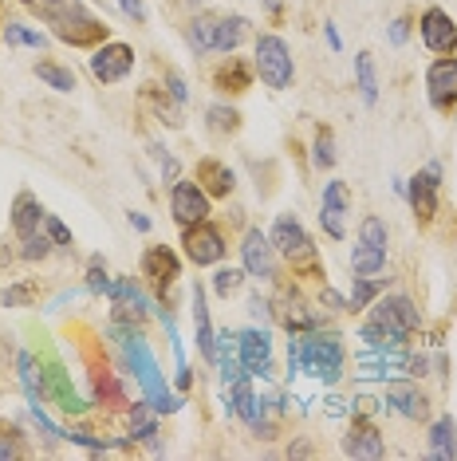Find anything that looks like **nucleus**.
<instances>
[{
    "label": "nucleus",
    "instance_id": "nucleus-34",
    "mask_svg": "<svg viewBox=\"0 0 457 461\" xmlns=\"http://www.w3.org/2000/svg\"><path fill=\"white\" fill-rule=\"evenodd\" d=\"M154 434H158V426H154V414L147 411V406L134 402V411H130V438H134V442H150Z\"/></svg>",
    "mask_w": 457,
    "mask_h": 461
},
{
    "label": "nucleus",
    "instance_id": "nucleus-28",
    "mask_svg": "<svg viewBox=\"0 0 457 461\" xmlns=\"http://www.w3.org/2000/svg\"><path fill=\"white\" fill-rule=\"evenodd\" d=\"M359 339L371 343V348H402V343H407V335H399V331L382 328V323H375V320H367V323H363V331H359Z\"/></svg>",
    "mask_w": 457,
    "mask_h": 461
},
{
    "label": "nucleus",
    "instance_id": "nucleus-10",
    "mask_svg": "<svg viewBox=\"0 0 457 461\" xmlns=\"http://www.w3.org/2000/svg\"><path fill=\"white\" fill-rule=\"evenodd\" d=\"M347 209H351V194H347V182H327L324 185V202H319V225L331 240H343L347 237Z\"/></svg>",
    "mask_w": 457,
    "mask_h": 461
},
{
    "label": "nucleus",
    "instance_id": "nucleus-45",
    "mask_svg": "<svg viewBox=\"0 0 457 461\" xmlns=\"http://www.w3.org/2000/svg\"><path fill=\"white\" fill-rule=\"evenodd\" d=\"M119 8L134 20V24H142V20H147V8H142V0H119Z\"/></svg>",
    "mask_w": 457,
    "mask_h": 461
},
{
    "label": "nucleus",
    "instance_id": "nucleus-33",
    "mask_svg": "<svg viewBox=\"0 0 457 461\" xmlns=\"http://www.w3.org/2000/svg\"><path fill=\"white\" fill-rule=\"evenodd\" d=\"M213 28H217V16H197V20H193L190 44H193L197 56H202V51H213Z\"/></svg>",
    "mask_w": 457,
    "mask_h": 461
},
{
    "label": "nucleus",
    "instance_id": "nucleus-18",
    "mask_svg": "<svg viewBox=\"0 0 457 461\" xmlns=\"http://www.w3.org/2000/svg\"><path fill=\"white\" fill-rule=\"evenodd\" d=\"M343 454H347V457H371V461H379L382 454H387L379 426L367 422V418H355V426H351L347 438H343Z\"/></svg>",
    "mask_w": 457,
    "mask_h": 461
},
{
    "label": "nucleus",
    "instance_id": "nucleus-24",
    "mask_svg": "<svg viewBox=\"0 0 457 461\" xmlns=\"http://www.w3.org/2000/svg\"><path fill=\"white\" fill-rule=\"evenodd\" d=\"M245 16H217V28H213V51H237L245 40Z\"/></svg>",
    "mask_w": 457,
    "mask_h": 461
},
{
    "label": "nucleus",
    "instance_id": "nucleus-38",
    "mask_svg": "<svg viewBox=\"0 0 457 461\" xmlns=\"http://www.w3.org/2000/svg\"><path fill=\"white\" fill-rule=\"evenodd\" d=\"M359 240H363V245H379V249H387V225H382L379 217H363Z\"/></svg>",
    "mask_w": 457,
    "mask_h": 461
},
{
    "label": "nucleus",
    "instance_id": "nucleus-17",
    "mask_svg": "<svg viewBox=\"0 0 457 461\" xmlns=\"http://www.w3.org/2000/svg\"><path fill=\"white\" fill-rule=\"evenodd\" d=\"M142 276L150 280L158 292H166L174 285V280L182 276V260L174 249H166V245H150L147 253H142Z\"/></svg>",
    "mask_w": 457,
    "mask_h": 461
},
{
    "label": "nucleus",
    "instance_id": "nucleus-32",
    "mask_svg": "<svg viewBox=\"0 0 457 461\" xmlns=\"http://www.w3.org/2000/svg\"><path fill=\"white\" fill-rule=\"evenodd\" d=\"M205 114H210V131L213 134H233L237 127H241V114H237L233 107H225V103H213Z\"/></svg>",
    "mask_w": 457,
    "mask_h": 461
},
{
    "label": "nucleus",
    "instance_id": "nucleus-1",
    "mask_svg": "<svg viewBox=\"0 0 457 461\" xmlns=\"http://www.w3.org/2000/svg\"><path fill=\"white\" fill-rule=\"evenodd\" d=\"M114 335H119L122 348H127V363H130L134 379H139L142 394H147V402L154 406V411H158V414L182 411V398L166 391V379H162L158 363H154V355H150V348H147V339H142V331H139V328H122V323L114 320Z\"/></svg>",
    "mask_w": 457,
    "mask_h": 461
},
{
    "label": "nucleus",
    "instance_id": "nucleus-22",
    "mask_svg": "<svg viewBox=\"0 0 457 461\" xmlns=\"http://www.w3.org/2000/svg\"><path fill=\"white\" fill-rule=\"evenodd\" d=\"M193 323H197V351L205 359H213L217 351V335H213V323H210V308H205V288L193 285Z\"/></svg>",
    "mask_w": 457,
    "mask_h": 461
},
{
    "label": "nucleus",
    "instance_id": "nucleus-29",
    "mask_svg": "<svg viewBox=\"0 0 457 461\" xmlns=\"http://www.w3.org/2000/svg\"><path fill=\"white\" fill-rule=\"evenodd\" d=\"M4 44L8 48H36V51H44L48 48V36L44 32H32V28H24V24H4Z\"/></svg>",
    "mask_w": 457,
    "mask_h": 461
},
{
    "label": "nucleus",
    "instance_id": "nucleus-16",
    "mask_svg": "<svg viewBox=\"0 0 457 461\" xmlns=\"http://www.w3.org/2000/svg\"><path fill=\"white\" fill-rule=\"evenodd\" d=\"M371 320L382 323V328H390V331H399V335H410L414 328H418V308L410 303V296H387V300H379L375 308H371Z\"/></svg>",
    "mask_w": 457,
    "mask_h": 461
},
{
    "label": "nucleus",
    "instance_id": "nucleus-2",
    "mask_svg": "<svg viewBox=\"0 0 457 461\" xmlns=\"http://www.w3.org/2000/svg\"><path fill=\"white\" fill-rule=\"evenodd\" d=\"M288 371H308L319 383H339L343 375V343L336 335H319V331H292L288 343Z\"/></svg>",
    "mask_w": 457,
    "mask_h": 461
},
{
    "label": "nucleus",
    "instance_id": "nucleus-41",
    "mask_svg": "<svg viewBox=\"0 0 457 461\" xmlns=\"http://www.w3.org/2000/svg\"><path fill=\"white\" fill-rule=\"evenodd\" d=\"M48 253H51V237H40V233L24 237V249H20V257L24 260H44Z\"/></svg>",
    "mask_w": 457,
    "mask_h": 461
},
{
    "label": "nucleus",
    "instance_id": "nucleus-49",
    "mask_svg": "<svg viewBox=\"0 0 457 461\" xmlns=\"http://www.w3.org/2000/svg\"><path fill=\"white\" fill-rule=\"evenodd\" d=\"M130 225L139 229V233H147V229H150V217H142V213H130Z\"/></svg>",
    "mask_w": 457,
    "mask_h": 461
},
{
    "label": "nucleus",
    "instance_id": "nucleus-36",
    "mask_svg": "<svg viewBox=\"0 0 457 461\" xmlns=\"http://www.w3.org/2000/svg\"><path fill=\"white\" fill-rule=\"evenodd\" d=\"M24 5L32 8L36 16H44L48 24H51V20H56V16H64V13H71V8H79L83 0H24Z\"/></svg>",
    "mask_w": 457,
    "mask_h": 461
},
{
    "label": "nucleus",
    "instance_id": "nucleus-21",
    "mask_svg": "<svg viewBox=\"0 0 457 461\" xmlns=\"http://www.w3.org/2000/svg\"><path fill=\"white\" fill-rule=\"evenodd\" d=\"M40 225H44V205H40L32 194H20L13 202V229H16V237L20 240L32 237V233H40Z\"/></svg>",
    "mask_w": 457,
    "mask_h": 461
},
{
    "label": "nucleus",
    "instance_id": "nucleus-25",
    "mask_svg": "<svg viewBox=\"0 0 457 461\" xmlns=\"http://www.w3.org/2000/svg\"><path fill=\"white\" fill-rule=\"evenodd\" d=\"M355 83H359L363 103L375 107L379 103V76H375V59H371V51H359L355 56Z\"/></svg>",
    "mask_w": 457,
    "mask_h": 461
},
{
    "label": "nucleus",
    "instance_id": "nucleus-31",
    "mask_svg": "<svg viewBox=\"0 0 457 461\" xmlns=\"http://www.w3.org/2000/svg\"><path fill=\"white\" fill-rule=\"evenodd\" d=\"M36 76L48 83V87H56V91H76V71L71 68H59V64H36Z\"/></svg>",
    "mask_w": 457,
    "mask_h": 461
},
{
    "label": "nucleus",
    "instance_id": "nucleus-52",
    "mask_svg": "<svg viewBox=\"0 0 457 461\" xmlns=\"http://www.w3.org/2000/svg\"><path fill=\"white\" fill-rule=\"evenodd\" d=\"M264 8H268V13H273V16H276V13H280V8H284V0H264Z\"/></svg>",
    "mask_w": 457,
    "mask_h": 461
},
{
    "label": "nucleus",
    "instance_id": "nucleus-30",
    "mask_svg": "<svg viewBox=\"0 0 457 461\" xmlns=\"http://www.w3.org/2000/svg\"><path fill=\"white\" fill-rule=\"evenodd\" d=\"M387 288L382 280H375V276H355V288H351V300H347V312H363L371 300L379 296V292Z\"/></svg>",
    "mask_w": 457,
    "mask_h": 461
},
{
    "label": "nucleus",
    "instance_id": "nucleus-4",
    "mask_svg": "<svg viewBox=\"0 0 457 461\" xmlns=\"http://www.w3.org/2000/svg\"><path fill=\"white\" fill-rule=\"evenodd\" d=\"M51 32H56V40H64V44H71V48H91V44H99V40H107L111 28L79 5V8H71V13L51 20Z\"/></svg>",
    "mask_w": 457,
    "mask_h": 461
},
{
    "label": "nucleus",
    "instance_id": "nucleus-12",
    "mask_svg": "<svg viewBox=\"0 0 457 461\" xmlns=\"http://www.w3.org/2000/svg\"><path fill=\"white\" fill-rule=\"evenodd\" d=\"M130 68H134V48L130 44H107V40H103V48L91 56V76H95L99 83L127 79Z\"/></svg>",
    "mask_w": 457,
    "mask_h": 461
},
{
    "label": "nucleus",
    "instance_id": "nucleus-6",
    "mask_svg": "<svg viewBox=\"0 0 457 461\" xmlns=\"http://www.w3.org/2000/svg\"><path fill=\"white\" fill-rule=\"evenodd\" d=\"M268 240H273L276 253H280V257H288L292 265H304V260L316 257V249H311V237L304 233V225H300L292 213H280V217H276Z\"/></svg>",
    "mask_w": 457,
    "mask_h": 461
},
{
    "label": "nucleus",
    "instance_id": "nucleus-8",
    "mask_svg": "<svg viewBox=\"0 0 457 461\" xmlns=\"http://www.w3.org/2000/svg\"><path fill=\"white\" fill-rule=\"evenodd\" d=\"M237 355H241L245 375H273V335L264 328L237 331Z\"/></svg>",
    "mask_w": 457,
    "mask_h": 461
},
{
    "label": "nucleus",
    "instance_id": "nucleus-26",
    "mask_svg": "<svg viewBox=\"0 0 457 461\" xmlns=\"http://www.w3.org/2000/svg\"><path fill=\"white\" fill-rule=\"evenodd\" d=\"M351 268H355V276H379L382 268H387V249L379 245H355V253H351Z\"/></svg>",
    "mask_w": 457,
    "mask_h": 461
},
{
    "label": "nucleus",
    "instance_id": "nucleus-43",
    "mask_svg": "<svg viewBox=\"0 0 457 461\" xmlns=\"http://www.w3.org/2000/svg\"><path fill=\"white\" fill-rule=\"evenodd\" d=\"M8 457H24V446L16 442V434H0V461Z\"/></svg>",
    "mask_w": 457,
    "mask_h": 461
},
{
    "label": "nucleus",
    "instance_id": "nucleus-14",
    "mask_svg": "<svg viewBox=\"0 0 457 461\" xmlns=\"http://www.w3.org/2000/svg\"><path fill=\"white\" fill-rule=\"evenodd\" d=\"M422 44L430 51H438V56H453L457 48V24L450 20L445 8H426L422 13Z\"/></svg>",
    "mask_w": 457,
    "mask_h": 461
},
{
    "label": "nucleus",
    "instance_id": "nucleus-44",
    "mask_svg": "<svg viewBox=\"0 0 457 461\" xmlns=\"http://www.w3.org/2000/svg\"><path fill=\"white\" fill-rule=\"evenodd\" d=\"M390 44H407V36H410V20L407 16H399V20H394V24H390Z\"/></svg>",
    "mask_w": 457,
    "mask_h": 461
},
{
    "label": "nucleus",
    "instance_id": "nucleus-9",
    "mask_svg": "<svg viewBox=\"0 0 457 461\" xmlns=\"http://www.w3.org/2000/svg\"><path fill=\"white\" fill-rule=\"evenodd\" d=\"M170 213H174V221H178L182 229L197 225V221H210V194H205L197 182H174Z\"/></svg>",
    "mask_w": 457,
    "mask_h": 461
},
{
    "label": "nucleus",
    "instance_id": "nucleus-46",
    "mask_svg": "<svg viewBox=\"0 0 457 461\" xmlns=\"http://www.w3.org/2000/svg\"><path fill=\"white\" fill-rule=\"evenodd\" d=\"M166 83H170V95L178 99V103H185V99H190V91H185V83H182L178 76H166Z\"/></svg>",
    "mask_w": 457,
    "mask_h": 461
},
{
    "label": "nucleus",
    "instance_id": "nucleus-15",
    "mask_svg": "<svg viewBox=\"0 0 457 461\" xmlns=\"http://www.w3.org/2000/svg\"><path fill=\"white\" fill-rule=\"evenodd\" d=\"M426 91H430V103L438 111L453 107L457 103V56H442L438 64H430V71H426Z\"/></svg>",
    "mask_w": 457,
    "mask_h": 461
},
{
    "label": "nucleus",
    "instance_id": "nucleus-48",
    "mask_svg": "<svg viewBox=\"0 0 457 461\" xmlns=\"http://www.w3.org/2000/svg\"><path fill=\"white\" fill-rule=\"evenodd\" d=\"M319 300H324V303H331V308H336V312H343V308H347V300H339V296H336V292H331V288H324V292H319Z\"/></svg>",
    "mask_w": 457,
    "mask_h": 461
},
{
    "label": "nucleus",
    "instance_id": "nucleus-7",
    "mask_svg": "<svg viewBox=\"0 0 457 461\" xmlns=\"http://www.w3.org/2000/svg\"><path fill=\"white\" fill-rule=\"evenodd\" d=\"M182 245H185V257H190L193 265H221L225 260V237H221V229L210 225V221L185 225Z\"/></svg>",
    "mask_w": 457,
    "mask_h": 461
},
{
    "label": "nucleus",
    "instance_id": "nucleus-50",
    "mask_svg": "<svg viewBox=\"0 0 457 461\" xmlns=\"http://www.w3.org/2000/svg\"><path fill=\"white\" fill-rule=\"evenodd\" d=\"M162 177H170V182H174V177H178V162L166 158V162H162Z\"/></svg>",
    "mask_w": 457,
    "mask_h": 461
},
{
    "label": "nucleus",
    "instance_id": "nucleus-51",
    "mask_svg": "<svg viewBox=\"0 0 457 461\" xmlns=\"http://www.w3.org/2000/svg\"><path fill=\"white\" fill-rule=\"evenodd\" d=\"M324 32H327V44H331V48H339V32H336V24H324Z\"/></svg>",
    "mask_w": 457,
    "mask_h": 461
},
{
    "label": "nucleus",
    "instance_id": "nucleus-20",
    "mask_svg": "<svg viewBox=\"0 0 457 461\" xmlns=\"http://www.w3.org/2000/svg\"><path fill=\"white\" fill-rule=\"evenodd\" d=\"M197 185H202L210 197H228L233 194V185H237V177H233V170H228L225 162L202 158L197 162Z\"/></svg>",
    "mask_w": 457,
    "mask_h": 461
},
{
    "label": "nucleus",
    "instance_id": "nucleus-39",
    "mask_svg": "<svg viewBox=\"0 0 457 461\" xmlns=\"http://www.w3.org/2000/svg\"><path fill=\"white\" fill-rule=\"evenodd\" d=\"M87 288L91 292H111V280H107V265H103V257H91L87 260Z\"/></svg>",
    "mask_w": 457,
    "mask_h": 461
},
{
    "label": "nucleus",
    "instance_id": "nucleus-42",
    "mask_svg": "<svg viewBox=\"0 0 457 461\" xmlns=\"http://www.w3.org/2000/svg\"><path fill=\"white\" fill-rule=\"evenodd\" d=\"M44 229H48L51 245H64V249H71V233H67V225H64V221H59V217H51V213H44Z\"/></svg>",
    "mask_w": 457,
    "mask_h": 461
},
{
    "label": "nucleus",
    "instance_id": "nucleus-5",
    "mask_svg": "<svg viewBox=\"0 0 457 461\" xmlns=\"http://www.w3.org/2000/svg\"><path fill=\"white\" fill-rule=\"evenodd\" d=\"M40 386H44L48 402H56L64 414H87V402L76 394V386H71V379H67V371L56 359H51V355H44V363H40Z\"/></svg>",
    "mask_w": 457,
    "mask_h": 461
},
{
    "label": "nucleus",
    "instance_id": "nucleus-47",
    "mask_svg": "<svg viewBox=\"0 0 457 461\" xmlns=\"http://www.w3.org/2000/svg\"><path fill=\"white\" fill-rule=\"evenodd\" d=\"M248 312H253V316H261V320H268V300H261V292L248 300Z\"/></svg>",
    "mask_w": 457,
    "mask_h": 461
},
{
    "label": "nucleus",
    "instance_id": "nucleus-37",
    "mask_svg": "<svg viewBox=\"0 0 457 461\" xmlns=\"http://www.w3.org/2000/svg\"><path fill=\"white\" fill-rule=\"evenodd\" d=\"M36 285H32V280H28V285H13V288H4V292H0V303H4V308H24V303L28 300H36Z\"/></svg>",
    "mask_w": 457,
    "mask_h": 461
},
{
    "label": "nucleus",
    "instance_id": "nucleus-19",
    "mask_svg": "<svg viewBox=\"0 0 457 461\" xmlns=\"http://www.w3.org/2000/svg\"><path fill=\"white\" fill-rule=\"evenodd\" d=\"M387 406L399 411L402 418H414V422L430 414V398H426L414 383H390L387 386Z\"/></svg>",
    "mask_w": 457,
    "mask_h": 461
},
{
    "label": "nucleus",
    "instance_id": "nucleus-35",
    "mask_svg": "<svg viewBox=\"0 0 457 461\" xmlns=\"http://www.w3.org/2000/svg\"><path fill=\"white\" fill-rule=\"evenodd\" d=\"M311 162H316L319 170H331V166H336V139H331L327 127L316 131V150H311Z\"/></svg>",
    "mask_w": 457,
    "mask_h": 461
},
{
    "label": "nucleus",
    "instance_id": "nucleus-11",
    "mask_svg": "<svg viewBox=\"0 0 457 461\" xmlns=\"http://www.w3.org/2000/svg\"><path fill=\"white\" fill-rule=\"evenodd\" d=\"M438 185H442V166L438 162H430L422 174H414L410 177V209H414V217L426 225V221H434V213H438Z\"/></svg>",
    "mask_w": 457,
    "mask_h": 461
},
{
    "label": "nucleus",
    "instance_id": "nucleus-3",
    "mask_svg": "<svg viewBox=\"0 0 457 461\" xmlns=\"http://www.w3.org/2000/svg\"><path fill=\"white\" fill-rule=\"evenodd\" d=\"M256 71H261V79H264V87H273V91H284V87H292V79H296V64H292V51H288V44L280 36L273 32H264V36H256Z\"/></svg>",
    "mask_w": 457,
    "mask_h": 461
},
{
    "label": "nucleus",
    "instance_id": "nucleus-13",
    "mask_svg": "<svg viewBox=\"0 0 457 461\" xmlns=\"http://www.w3.org/2000/svg\"><path fill=\"white\" fill-rule=\"evenodd\" d=\"M241 257H245V272L256 280H276V249L261 229H248L245 233V245H241Z\"/></svg>",
    "mask_w": 457,
    "mask_h": 461
},
{
    "label": "nucleus",
    "instance_id": "nucleus-27",
    "mask_svg": "<svg viewBox=\"0 0 457 461\" xmlns=\"http://www.w3.org/2000/svg\"><path fill=\"white\" fill-rule=\"evenodd\" d=\"M213 83L221 91H248V83H253V68L241 64V59H228V64L213 76Z\"/></svg>",
    "mask_w": 457,
    "mask_h": 461
},
{
    "label": "nucleus",
    "instance_id": "nucleus-40",
    "mask_svg": "<svg viewBox=\"0 0 457 461\" xmlns=\"http://www.w3.org/2000/svg\"><path fill=\"white\" fill-rule=\"evenodd\" d=\"M241 280H245V272H241V268H221V272L213 276L217 296H233V292L241 288Z\"/></svg>",
    "mask_w": 457,
    "mask_h": 461
},
{
    "label": "nucleus",
    "instance_id": "nucleus-23",
    "mask_svg": "<svg viewBox=\"0 0 457 461\" xmlns=\"http://www.w3.org/2000/svg\"><path fill=\"white\" fill-rule=\"evenodd\" d=\"M430 457H438V461L457 457V422L450 414H442L438 422L430 426Z\"/></svg>",
    "mask_w": 457,
    "mask_h": 461
}]
</instances>
